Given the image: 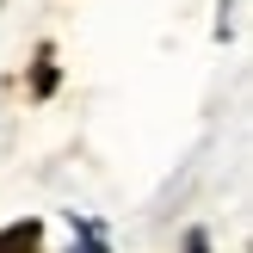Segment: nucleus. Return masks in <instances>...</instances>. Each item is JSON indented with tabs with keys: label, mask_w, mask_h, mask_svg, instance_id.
Returning <instances> with one entry per match:
<instances>
[{
	"label": "nucleus",
	"mask_w": 253,
	"mask_h": 253,
	"mask_svg": "<svg viewBox=\"0 0 253 253\" xmlns=\"http://www.w3.org/2000/svg\"><path fill=\"white\" fill-rule=\"evenodd\" d=\"M43 247V222H12L0 229V253H37Z\"/></svg>",
	"instance_id": "obj_1"
},
{
	"label": "nucleus",
	"mask_w": 253,
	"mask_h": 253,
	"mask_svg": "<svg viewBox=\"0 0 253 253\" xmlns=\"http://www.w3.org/2000/svg\"><path fill=\"white\" fill-rule=\"evenodd\" d=\"M185 253H210V241H204V229H192V235H185Z\"/></svg>",
	"instance_id": "obj_2"
},
{
	"label": "nucleus",
	"mask_w": 253,
	"mask_h": 253,
	"mask_svg": "<svg viewBox=\"0 0 253 253\" xmlns=\"http://www.w3.org/2000/svg\"><path fill=\"white\" fill-rule=\"evenodd\" d=\"M68 253H105V247H99V241H86V247H68Z\"/></svg>",
	"instance_id": "obj_3"
}]
</instances>
